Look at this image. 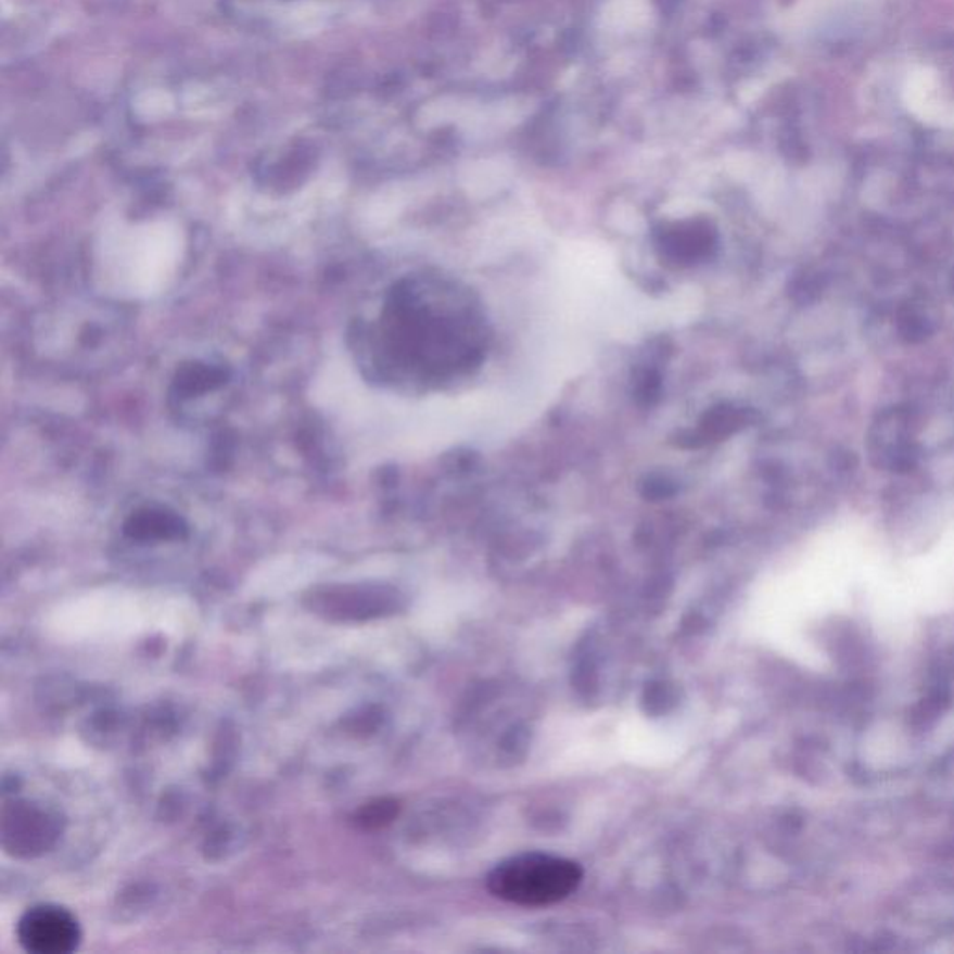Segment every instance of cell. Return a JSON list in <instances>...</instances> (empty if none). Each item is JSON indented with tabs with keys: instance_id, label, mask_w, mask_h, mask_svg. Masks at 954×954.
I'll return each instance as SVG.
<instances>
[{
	"instance_id": "2",
	"label": "cell",
	"mask_w": 954,
	"mask_h": 954,
	"mask_svg": "<svg viewBox=\"0 0 954 954\" xmlns=\"http://www.w3.org/2000/svg\"><path fill=\"white\" fill-rule=\"evenodd\" d=\"M17 938L28 953L69 954L79 947L82 934L72 912L53 904H40L23 914Z\"/></svg>"
},
{
	"instance_id": "1",
	"label": "cell",
	"mask_w": 954,
	"mask_h": 954,
	"mask_svg": "<svg viewBox=\"0 0 954 954\" xmlns=\"http://www.w3.org/2000/svg\"><path fill=\"white\" fill-rule=\"evenodd\" d=\"M584 878L578 863L548 854H522L496 865L487 878L488 891L501 901L540 908L573 895Z\"/></svg>"
},
{
	"instance_id": "6",
	"label": "cell",
	"mask_w": 954,
	"mask_h": 954,
	"mask_svg": "<svg viewBox=\"0 0 954 954\" xmlns=\"http://www.w3.org/2000/svg\"><path fill=\"white\" fill-rule=\"evenodd\" d=\"M902 334L908 338V340H914V336L921 338L927 336V321H923L921 317H915L910 314L908 317H902L901 325Z\"/></svg>"
},
{
	"instance_id": "3",
	"label": "cell",
	"mask_w": 954,
	"mask_h": 954,
	"mask_svg": "<svg viewBox=\"0 0 954 954\" xmlns=\"http://www.w3.org/2000/svg\"><path fill=\"white\" fill-rule=\"evenodd\" d=\"M2 844L14 856H36L46 852L59 837V823L51 813L34 803H14L4 811Z\"/></svg>"
},
{
	"instance_id": "5",
	"label": "cell",
	"mask_w": 954,
	"mask_h": 954,
	"mask_svg": "<svg viewBox=\"0 0 954 954\" xmlns=\"http://www.w3.org/2000/svg\"><path fill=\"white\" fill-rule=\"evenodd\" d=\"M399 805L394 800H377V802L368 803L360 813H358V824L364 828H381L392 823L397 816Z\"/></svg>"
},
{
	"instance_id": "4",
	"label": "cell",
	"mask_w": 954,
	"mask_h": 954,
	"mask_svg": "<svg viewBox=\"0 0 954 954\" xmlns=\"http://www.w3.org/2000/svg\"><path fill=\"white\" fill-rule=\"evenodd\" d=\"M127 534L132 539H171L181 534V520L171 514L145 511L129 520Z\"/></svg>"
}]
</instances>
